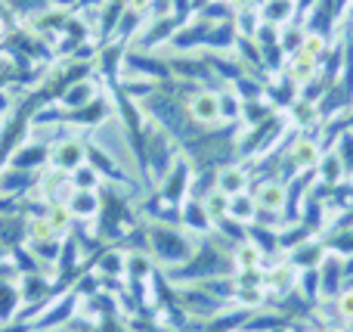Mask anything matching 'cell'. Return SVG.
<instances>
[{"label":"cell","instance_id":"16","mask_svg":"<svg viewBox=\"0 0 353 332\" xmlns=\"http://www.w3.org/2000/svg\"><path fill=\"white\" fill-rule=\"evenodd\" d=\"M236 43H239V28H236V22H217V25H211L208 28V37H205V47L201 50H208V53H217V56H230L232 50H236Z\"/></svg>","mask_w":353,"mask_h":332},{"label":"cell","instance_id":"2","mask_svg":"<svg viewBox=\"0 0 353 332\" xmlns=\"http://www.w3.org/2000/svg\"><path fill=\"white\" fill-rule=\"evenodd\" d=\"M192 174H195V165L186 159V155H176V162L171 165V171L155 184V193L161 199H168L171 205H183V199H189V186H192Z\"/></svg>","mask_w":353,"mask_h":332},{"label":"cell","instance_id":"28","mask_svg":"<svg viewBox=\"0 0 353 332\" xmlns=\"http://www.w3.org/2000/svg\"><path fill=\"white\" fill-rule=\"evenodd\" d=\"M43 217H47L50 230H53L59 240H65V236H72L74 230V217L72 211L65 208V205H43Z\"/></svg>","mask_w":353,"mask_h":332},{"label":"cell","instance_id":"25","mask_svg":"<svg viewBox=\"0 0 353 332\" xmlns=\"http://www.w3.org/2000/svg\"><path fill=\"white\" fill-rule=\"evenodd\" d=\"M248 240L254 242V246L261 248L267 258H273V255H282V248H279V230H276V227H267V224H251V227H248Z\"/></svg>","mask_w":353,"mask_h":332},{"label":"cell","instance_id":"5","mask_svg":"<svg viewBox=\"0 0 353 332\" xmlns=\"http://www.w3.org/2000/svg\"><path fill=\"white\" fill-rule=\"evenodd\" d=\"M282 155H285L288 165L294 168V174L316 171L319 155H323V140L307 137V134H292V143L285 146V153H282Z\"/></svg>","mask_w":353,"mask_h":332},{"label":"cell","instance_id":"36","mask_svg":"<svg viewBox=\"0 0 353 332\" xmlns=\"http://www.w3.org/2000/svg\"><path fill=\"white\" fill-rule=\"evenodd\" d=\"M344 277H347L350 283H353V255H347V258H344Z\"/></svg>","mask_w":353,"mask_h":332},{"label":"cell","instance_id":"37","mask_svg":"<svg viewBox=\"0 0 353 332\" xmlns=\"http://www.w3.org/2000/svg\"><path fill=\"white\" fill-rule=\"evenodd\" d=\"M41 332H72V326H50V329H41Z\"/></svg>","mask_w":353,"mask_h":332},{"label":"cell","instance_id":"4","mask_svg":"<svg viewBox=\"0 0 353 332\" xmlns=\"http://www.w3.org/2000/svg\"><path fill=\"white\" fill-rule=\"evenodd\" d=\"M217 90H220V87H199V90H195L192 97L186 99V112H189V118H192V124H199L201 130L223 128V124H220Z\"/></svg>","mask_w":353,"mask_h":332},{"label":"cell","instance_id":"12","mask_svg":"<svg viewBox=\"0 0 353 332\" xmlns=\"http://www.w3.org/2000/svg\"><path fill=\"white\" fill-rule=\"evenodd\" d=\"M180 227L186 230L189 236H195V240H205V236L214 233V221L208 217L205 205H201V199H183L180 205Z\"/></svg>","mask_w":353,"mask_h":332},{"label":"cell","instance_id":"31","mask_svg":"<svg viewBox=\"0 0 353 332\" xmlns=\"http://www.w3.org/2000/svg\"><path fill=\"white\" fill-rule=\"evenodd\" d=\"M263 302H267L263 286H239L236 298H232V304H236V308H242V311H257V308H263Z\"/></svg>","mask_w":353,"mask_h":332},{"label":"cell","instance_id":"39","mask_svg":"<svg viewBox=\"0 0 353 332\" xmlns=\"http://www.w3.org/2000/svg\"><path fill=\"white\" fill-rule=\"evenodd\" d=\"M307 332H323V329H307Z\"/></svg>","mask_w":353,"mask_h":332},{"label":"cell","instance_id":"23","mask_svg":"<svg viewBox=\"0 0 353 332\" xmlns=\"http://www.w3.org/2000/svg\"><path fill=\"white\" fill-rule=\"evenodd\" d=\"M257 12H261V22L276 25V28H279V25L298 19V3H294V0H267Z\"/></svg>","mask_w":353,"mask_h":332},{"label":"cell","instance_id":"20","mask_svg":"<svg viewBox=\"0 0 353 332\" xmlns=\"http://www.w3.org/2000/svg\"><path fill=\"white\" fill-rule=\"evenodd\" d=\"M282 75H285V78L301 90V87L310 84V81L319 75V62L316 59H307V56H301V53H294V56H288V59H285Z\"/></svg>","mask_w":353,"mask_h":332},{"label":"cell","instance_id":"8","mask_svg":"<svg viewBox=\"0 0 353 332\" xmlns=\"http://www.w3.org/2000/svg\"><path fill=\"white\" fill-rule=\"evenodd\" d=\"M254 184V168L251 162H230V165L217 168L214 174V190L226 193V196H239V193H248Z\"/></svg>","mask_w":353,"mask_h":332},{"label":"cell","instance_id":"40","mask_svg":"<svg viewBox=\"0 0 353 332\" xmlns=\"http://www.w3.org/2000/svg\"><path fill=\"white\" fill-rule=\"evenodd\" d=\"M0 130H3V118H0Z\"/></svg>","mask_w":353,"mask_h":332},{"label":"cell","instance_id":"9","mask_svg":"<svg viewBox=\"0 0 353 332\" xmlns=\"http://www.w3.org/2000/svg\"><path fill=\"white\" fill-rule=\"evenodd\" d=\"M112 115H115V106H112V99H105L103 93H99V97L93 99V103H87L84 109L68 112L65 121L72 124L74 130H97V128H103V124H109Z\"/></svg>","mask_w":353,"mask_h":332},{"label":"cell","instance_id":"29","mask_svg":"<svg viewBox=\"0 0 353 332\" xmlns=\"http://www.w3.org/2000/svg\"><path fill=\"white\" fill-rule=\"evenodd\" d=\"M329 50H332V37L316 35V31H310V28H307L304 43H301V50H298V53H301V56H307V59H316L319 66H323V59H325V56H329Z\"/></svg>","mask_w":353,"mask_h":332},{"label":"cell","instance_id":"33","mask_svg":"<svg viewBox=\"0 0 353 332\" xmlns=\"http://www.w3.org/2000/svg\"><path fill=\"white\" fill-rule=\"evenodd\" d=\"M201 205H205L208 217H211L214 224L223 221V217H230V196H226V193H220V190L205 193V196H201Z\"/></svg>","mask_w":353,"mask_h":332},{"label":"cell","instance_id":"35","mask_svg":"<svg viewBox=\"0 0 353 332\" xmlns=\"http://www.w3.org/2000/svg\"><path fill=\"white\" fill-rule=\"evenodd\" d=\"M128 10L137 12V16H155V0H128Z\"/></svg>","mask_w":353,"mask_h":332},{"label":"cell","instance_id":"21","mask_svg":"<svg viewBox=\"0 0 353 332\" xmlns=\"http://www.w3.org/2000/svg\"><path fill=\"white\" fill-rule=\"evenodd\" d=\"M316 180L323 186H338L341 180H347V171H344V165H341L335 149H323L319 165H316Z\"/></svg>","mask_w":353,"mask_h":332},{"label":"cell","instance_id":"7","mask_svg":"<svg viewBox=\"0 0 353 332\" xmlns=\"http://www.w3.org/2000/svg\"><path fill=\"white\" fill-rule=\"evenodd\" d=\"M251 193H254L257 211H270V215H282L288 205V184L279 180L276 174L270 177H261L251 184Z\"/></svg>","mask_w":353,"mask_h":332},{"label":"cell","instance_id":"34","mask_svg":"<svg viewBox=\"0 0 353 332\" xmlns=\"http://www.w3.org/2000/svg\"><path fill=\"white\" fill-rule=\"evenodd\" d=\"M335 314L341 323H353V286H344L341 295L335 298Z\"/></svg>","mask_w":353,"mask_h":332},{"label":"cell","instance_id":"18","mask_svg":"<svg viewBox=\"0 0 353 332\" xmlns=\"http://www.w3.org/2000/svg\"><path fill=\"white\" fill-rule=\"evenodd\" d=\"M230 258H232V273H245V271H263V267H267V261H270L267 255H263L261 248H257L251 240L239 242V246L230 252Z\"/></svg>","mask_w":353,"mask_h":332},{"label":"cell","instance_id":"1","mask_svg":"<svg viewBox=\"0 0 353 332\" xmlns=\"http://www.w3.org/2000/svg\"><path fill=\"white\" fill-rule=\"evenodd\" d=\"M146 240L149 255L155 258V264H161V271L186 264L201 242L195 236H189L183 227H171V224H146Z\"/></svg>","mask_w":353,"mask_h":332},{"label":"cell","instance_id":"19","mask_svg":"<svg viewBox=\"0 0 353 332\" xmlns=\"http://www.w3.org/2000/svg\"><path fill=\"white\" fill-rule=\"evenodd\" d=\"M294 99H298V87H294L282 72L279 75H270V78H267V103L273 106L276 112H285Z\"/></svg>","mask_w":353,"mask_h":332},{"label":"cell","instance_id":"32","mask_svg":"<svg viewBox=\"0 0 353 332\" xmlns=\"http://www.w3.org/2000/svg\"><path fill=\"white\" fill-rule=\"evenodd\" d=\"M68 184H72V190H103V177H99L97 168L87 165V162L68 174Z\"/></svg>","mask_w":353,"mask_h":332},{"label":"cell","instance_id":"26","mask_svg":"<svg viewBox=\"0 0 353 332\" xmlns=\"http://www.w3.org/2000/svg\"><path fill=\"white\" fill-rule=\"evenodd\" d=\"M304 35H307V25L304 19H292V22L279 25V47L285 56H294L301 50V43H304Z\"/></svg>","mask_w":353,"mask_h":332},{"label":"cell","instance_id":"13","mask_svg":"<svg viewBox=\"0 0 353 332\" xmlns=\"http://www.w3.org/2000/svg\"><path fill=\"white\" fill-rule=\"evenodd\" d=\"M65 208L72 211L74 224H97L99 211H103V193L99 190H72Z\"/></svg>","mask_w":353,"mask_h":332},{"label":"cell","instance_id":"10","mask_svg":"<svg viewBox=\"0 0 353 332\" xmlns=\"http://www.w3.org/2000/svg\"><path fill=\"white\" fill-rule=\"evenodd\" d=\"M316 271H319V302H335L341 295L344 283H347V277H344V258L335 252H325L323 264Z\"/></svg>","mask_w":353,"mask_h":332},{"label":"cell","instance_id":"11","mask_svg":"<svg viewBox=\"0 0 353 332\" xmlns=\"http://www.w3.org/2000/svg\"><path fill=\"white\" fill-rule=\"evenodd\" d=\"M124 267H128V248L121 246H103L93 258V273L103 283H118L124 280Z\"/></svg>","mask_w":353,"mask_h":332},{"label":"cell","instance_id":"17","mask_svg":"<svg viewBox=\"0 0 353 332\" xmlns=\"http://www.w3.org/2000/svg\"><path fill=\"white\" fill-rule=\"evenodd\" d=\"M97 97H99L97 81H93V78H84V81H74V84H68L65 90L59 93V99H56V103H59L65 112H74V109H84V106L93 103Z\"/></svg>","mask_w":353,"mask_h":332},{"label":"cell","instance_id":"38","mask_svg":"<svg viewBox=\"0 0 353 332\" xmlns=\"http://www.w3.org/2000/svg\"><path fill=\"white\" fill-rule=\"evenodd\" d=\"M3 258H10V248H6V246H0V261H3Z\"/></svg>","mask_w":353,"mask_h":332},{"label":"cell","instance_id":"24","mask_svg":"<svg viewBox=\"0 0 353 332\" xmlns=\"http://www.w3.org/2000/svg\"><path fill=\"white\" fill-rule=\"evenodd\" d=\"M217 103H220V124H242V106L245 103L230 84H223L217 90Z\"/></svg>","mask_w":353,"mask_h":332},{"label":"cell","instance_id":"27","mask_svg":"<svg viewBox=\"0 0 353 332\" xmlns=\"http://www.w3.org/2000/svg\"><path fill=\"white\" fill-rule=\"evenodd\" d=\"M230 217L245 227L257 221V202H254V193H239V196H230Z\"/></svg>","mask_w":353,"mask_h":332},{"label":"cell","instance_id":"15","mask_svg":"<svg viewBox=\"0 0 353 332\" xmlns=\"http://www.w3.org/2000/svg\"><path fill=\"white\" fill-rule=\"evenodd\" d=\"M325 242H323V236H310L307 242H301L298 248H292V252H285V261L294 267V271H313V267H319L323 264V258H325Z\"/></svg>","mask_w":353,"mask_h":332},{"label":"cell","instance_id":"30","mask_svg":"<svg viewBox=\"0 0 353 332\" xmlns=\"http://www.w3.org/2000/svg\"><path fill=\"white\" fill-rule=\"evenodd\" d=\"M329 149H335L341 165H344V171H347V177H353V128L344 124V128L335 134V140H332Z\"/></svg>","mask_w":353,"mask_h":332},{"label":"cell","instance_id":"22","mask_svg":"<svg viewBox=\"0 0 353 332\" xmlns=\"http://www.w3.org/2000/svg\"><path fill=\"white\" fill-rule=\"evenodd\" d=\"M22 308L25 302H22V292H19V283H0V326L19 320Z\"/></svg>","mask_w":353,"mask_h":332},{"label":"cell","instance_id":"3","mask_svg":"<svg viewBox=\"0 0 353 332\" xmlns=\"http://www.w3.org/2000/svg\"><path fill=\"white\" fill-rule=\"evenodd\" d=\"M87 162V140L81 137V130H72L65 137L50 140V165L59 171L72 174L74 168H81Z\"/></svg>","mask_w":353,"mask_h":332},{"label":"cell","instance_id":"14","mask_svg":"<svg viewBox=\"0 0 353 332\" xmlns=\"http://www.w3.org/2000/svg\"><path fill=\"white\" fill-rule=\"evenodd\" d=\"M37 184V174L22 171V168H0V196L6 199H25L34 193Z\"/></svg>","mask_w":353,"mask_h":332},{"label":"cell","instance_id":"6","mask_svg":"<svg viewBox=\"0 0 353 332\" xmlns=\"http://www.w3.org/2000/svg\"><path fill=\"white\" fill-rule=\"evenodd\" d=\"M31 134H34V130H31ZM31 134H28V140H25V143H19L16 153L10 155V162H6V165L37 174L41 168L50 165V140H43L41 134H37V137H31Z\"/></svg>","mask_w":353,"mask_h":332}]
</instances>
